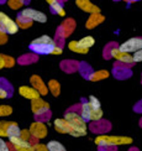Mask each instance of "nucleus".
<instances>
[{
    "label": "nucleus",
    "instance_id": "obj_1",
    "mask_svg": "<svg viewBox=\"0 0 142 151\" xmlns=\"http://www.w3.org/2000/svg\"><path fill=\"white\" fill-rule=\"evenodd\" d=\"M64 119L71 124L72 131L69 133L73 137H82L88 133V124L83 119V116L76 111H67L64 114Z\"/></svg>",
    "mask_w": 142,
    "mask_h": 151
},
{
    "label": "nucleus",
    "instance_id": "obj_2",
    "mask_svg": "<svg viewBox=\"0 0 142 151\" xmlns=\"http://www.w3.org/2000/svg\"><path fill=\"white\" fill-rule=\"evenodd\" d=\"M56 45L57 43L54 42L52 37L42 35L30 43V50L37 55H52V51Z\"/></svg>",
    "mask_w": 142,
    "mask_h": 151
},
{
    "label": "nucleus",
    "instance_id": "obj_3",
    "mask_svg": "<svg viewBox=\"0 0 142 151\" xmlns=\"http://www.w3.org/2000/svg\"><path fill=\"white\" fill-rule=\"evenodd\" d=\"M132 139L127 136H109V135H99L95 137V145L99 147H110V146H121L132 144Z\"/></svg>",
    "mask_w": 142,
    "mask_h": 151
},
{
    "label": "nucleus",
    "instance_id": "obj_4",
    "mask_svg": "<svg viewBox=\"0 0 142 151\" xmlns=\"http://www.w3.org/2000/svg\"><path fill=\"white\" fill-rule=\"evenodd\" d=\"M0 31L6 35H15L19 31L16 21H14L3 11H0Z\"/></svg>",
    "mask_w": 142,
    "mask_h": 151
},
{
    "label": "nucleus",
    "instance_id": "obj_5",
    "mask_svg": "<svg viewBox=\"0 0 142 151\" xmlns=\"http://www.w3.org/2000/svg\"><path fill=\"white\" fill-rule=\"evenodd\" d=\"M117 48H119L120 52L133 53L135 51L142 48V37H132V39H128L123 43H121Z\"/></svg>",
    "mask_w": 142,
    "mask_h": 151
},
{
    "label": "nucleus",
    "instance_id": "obj_6",
    "mask_svg": "<svg viewBox=\"0 0 142 151\" xmlns=\"http://www.w3.org/2000/svg\"><path fill=\"white\" fill-rule=\"evenodd\" d=\"M20 14L25 17L30 19L31 21H36V22H40V24H45L47 22V15L45 14V12L42 11H39L36 9H32V8H26L24 9Z\"/></svg>",
    "mask_w": 142,
    "mask_h": 151
},
{
    "label": "nucleus",
    "instance_id": "obj_7",
    "mask_svg": "<svg viewBox=\"0 0 142 151\" xmlns=\"http://www.w3.org/2000/svg\"><path fill=\"white\" fill-rule=\"evenodd\" d=\"M30 133L32 135V137H35L37 140L45 139L47 136V133H48L47 125L43 122H34L30 125Z\"/></svg>",
    "mask_w": 142,
    "mask_h": 151
},
{
    "label": "nucleus",
    "instance_id": "obj_8",
    "mask_svg": "<svg viewBox=\"0 0 142 151\" xmlns=\"http://www.w3.org/2000/svg\"><path fill=\"white\" fill-rule=\"evenodd\" d=\"M31 110H32L35 115H42L49 111V104L41 97L37 99H32L31 100Z\"/></svg>",
    "mask_w": 142,
    "mask_h": 151
},
{
    "label": "nucleus",
    "instance_id": "obj_9",
    "mask_svg": "<svg viewBox=\"0 0 142 151\" xmlns=\"http://www.w3.org/2000/svg\"><path fill=\"white\" fill-rule=\"evenodd\" d=\"M9 140H10V144L12 145V147H14L16 151H31L32 150V142L24 140L20 136L10 137Z\"/></svg>",
    "mask_w": 142,
    "mask_h": 151
},
{
    "label": "nucleus",
    "instance_id": "obj_10",
    "mask_svg": "<svg viewBox=\"0 0 142 151\" xmlns=\"http://www.w3.org/2000/svg\"><path fill=\"white\" fill-rule=\"evenodd\" d=\"M30 83H31V86H32L37 92H39V93L41 94V96H46V94H48V88H47V84L42 81V78L40 77V76L34 74L32 77L30 78Z\"/></svg>",
    "mask_w": 142,
    "mask_h": 151
},
{
    "label": "nucleus",
    "instance_id": "obj_11",
    "mask_svg": "<svg viewBox=\"0 0 142 151\" xmlns=\"http://www.w3.org/2000/svg\"><path fill=\"white\" fill-rule=\"evenodd\" d=\"M19 94L21 97H24L25 99H29V100H32V99H37L41 97V94L37 92L32 86H21L19 87Z\"/></svg>",
    "mask_w": 142,
    "mask_h": 151
},
{
    "label": "nucleus",
    "instance_id": "obj_12",
    "mask_svg": "<svg viewBox=\"0 0 142 151\" xmlns=\"http://www.w3.org/2000/svg\"><path fill=\"white\" fill-rule=\"evenodd\" d=\"M53 127H54V130L57 131V133H59V134H69L71 131H72L71 124L68 123L64 118H57V119H54Z\"/></svg>",
    "mask_w": 142,
    "mask_h": 151
},
{
    "label": "nucleus",
    "instance_id": "obj_13",
    "mask_svg": "<svg viewBox=\"0 0 142 151\" xmlns=\"http://www.w3.org/2000/svg\"><path fill=\"white\" fill-rule=\"evenodd\" d=\"M111 57H114L115 60H117L119 62H121V63H125V65L133 63L132 55L131 53H126V52H120L117 47L111 50Z\"/></svg>",
    "mask_w": 142,
    "mask_h": 151
},
{
    "label": "nucleus",
    "instance_id": "obj_14",
    "mask_svg": "<svg viewBox=\"0 0 142 151\" xmlns=\"http://www.w3.org/2000/svg\"><path fill=\"white\" fill-rule=\"evenodd\" d=\"M76 4L79 9H82L85 12L89 14H95V12H100V9L96 5L93 4L90 0H76Z\"/></svg>",
    "mask_w": 142,
    "mask_h": 151
},
{
    "label": "nucleus",
    "instance_id": "obj_15",
    "mask_svg": "<svg viewBox=\"0 0 142 151\" xmlns=\"http://www.w3.org/2000/svg\"><path fill=\"white\" fill-rule=\"evenodd\" d=\"M105 20V17L100 14V12H95V14H91L89 16V19L86 20L85 27L86 29H94L95 26H98L99 24H101Z\"/></svg>",
    "mask_w": 142,
    "mask_h": 151
},
{
    "label": "nucleus",
    "instance_id": "obj_16",
    "mask_svg": "<svg viewBox=\"0 0 142 151\" xmlns=\"http://www.w3.org/2000/svg\"><path fill=\"white\" fill-rule=\"evenodd\" d=\"M47 88H48V92L51 93L53 97H58L61 94V84L58 83V81L51 79L47 83Z\"/></svg>",
    "mask_w": 142,
    "mask_h": 151
},
{
    "label": "nucleus",
    "instance_id": "obj_17",
    "mask_svg": "<svg viewBox=\"0 0 142 151\" xmlns=\"http://www.w3.org/2000/svg\"><path fill=\"white\" fill-rule=\"evenodd\" d=\"M20 131L21 129L19 128L17 123L15 122H9L8 124V130H6V133H8V137H14V136H20Z\"/></svg>",
    "mask_w": 142,
    "mask_h": 151
},
{
    "label": "nucleus",
    "instance_id": "obj_18",
    "mask_svg": "<svg viewBox=\"0 0 142 151\" xmlns=\"http://www.w3.org/2000/svg\"><path fill=\"white\" fill-rule=\"evenodd\" d=\"M68 48H69V51L74 52V53H80V55H86L88 53V50H84L82 46L79 45L78 41H69L68 43Z\"/></svg>",
    "mask_w": 142,
    "mask_h": 151
},
{
    "label": "nucleus",
    "instance_id": "obj_19",
    "mask_svg": "<svg viewBox=\"0 0 142 151\" xmlns=\"http://www.w3.org/2000/svg\"><path fill=\"white\" fill-rule=\"evenodd\" d=\"M78 42L84 50H88L89 51V48H91L93 46L95 45V39L93 36H84L83 39H80Z\"/></svg>",
    "mask_w": 142,
    "mask_h": 151
},
{
    "label": "nucleus",
    "instance_id": "obj_20",
    "mask_svg": "<svg viewBox=\"0 0 142 151\" xmlns=\"http://www.w3.org/2000/svg\"><path fill=\"white\" fill-rule=\"evenodd\" d=\"M109 71L106 70H100V71H96V72H93L90 76H89V79L93 81V82H96V81H101V79H105L109 77Z\"/></svg>",
    "mask_w": 142,
    "mask_h": 151
},
{
    "label": "nucleus",
    "instance_id": "obj_21",
    "mask_svg": "<svg viewBox=\"0 0 142 151\" xmlns=\"http://www.w3.org/2000/svg\"><path fill=\"white\" fill-rule=\"evenodd\" d=\"M90 108L91 106H90L89 102H84L80 105V115L83 116V119L86 123L90 122Z\"/></svg>",
    "mask_w": 142,
    "mask_h": 151
},
{
    "label": "nucleus",
    "instance_id": "obj_22",
    "mask_svg": "<svg viewBox=\"0 0 142 151\" xmlns=\"http://www.w3.org/2000/svg\"><path fill=\"white\" fill-rule=\"evenodd\" d=\"M16 24H17V26H19V27H21V29H27V27H31V26H32V21H31L30 19H27V17L22 16L21 14H19V15H17Z\"/></svg>",
    "mask_w": 142,
    "mask_h": 151
},
{
    "label": "nucleus",
    "instance_id": "obj_23",
    "mask_svg": "<svg viewBox=\"0 0 142 151\" xmlns=\"http://www.w3.org/2000/svg\"><path fill=\"white\" fill-rule=\"evenodd\" d=\"M103 115H104V113H103L101 106H100V108H94V106H91V108H90V122L100 120V119L103 118Z\"/></svg>",
    "mask_w": 142,
    "mask_h": 151
},
{
    "label": "nucleus",
    "instance_id": "obj_24",
    "mask_svg": "<svg viewBox=\"0 0 142 151\" xmlns=\"http://www.w3.org/2000/svg\"><path fill=\"white\" fill-rule=\"evenodd\" d=\"M47 149L48 151H66V147L57 140H51L47 142Z\"/></svg>",
    "mask_w": 142,
    "mask_h": 151
},
{
    "label": "nucleus",
    "instance_id": "obj_25",
    "mask_svg": "<svg viewBox=\"0 0 142 151\" xmlns=\"http://www.w3.org/2000/svg\"><path fill=\"white\" fill-rule=\"evenodd\" d=\"M49 6H51V10L54 12V14H57L59 16H64L66 15V10L63 8V5H62L58 0H57V1H54L53 4H51Z\"/></svg>",
    "mask_w": 142,
    "mask_h": 151
},
{
    "label": "nucleus",
    "instance_id": "obj_26",
    "mask_svg": "<svg viewBox=\"0 0 142 151\" xmlns=\"http://www.w3.org/2000/svg\"><path fill=\"white\" fill-rule=\"evenodd\" d=\"M8 5L10 9L17 10L24 5V0H8Z\"/></svg>",
    "mask_w": 142,
    "mask_h": 151
},
{
    "label": "nucleus",
    "instance_id": "obj_27",
    "mask_svg": "<svg viewBox=\"0 0 142 151\" xmlns=\"http://www.w3.org/2000/svg\"><path fill=\"white\" fill-rule=\"evenodd\" d=\"M12 114V108L10 105H0V116H9Z\"/></svg>",
    "mask_w": 142,
    "mask_h": 151
},
{
    "label": "nucleus",
    "instance_id": "obj_28",
    "mask_svg": "<svg viewBox=\"0 0 142 151\" xmlns=\"http://www.w3.org/2000/svg\"><path fill=\"white\" fill-rule=\"evenodd\" d=\"M3 58H4V63H5V67L6 68H11L15 66V58L11 57V56H6V55H3Z\"/></svg>",
    "mask_w": 142,
    "mask_h": 151
},
{
    "label": "nucleus",
    "instance_id": "obj_29",
    "mask_svg": "<svg viewBox=\"0 0 142 151\" xmlns=\"http://www.w3.org/2000/svg\"><path fill=\"white\" fill-rule=\"evenodd\" d=\"M8 124L9 122H0V137H8Z\"/></svg>",
    "mask_w": 142,
    "mask_h": 151
},
{
    "label": "nucleus",
    "instance_id": "obj_30",
    "mask_svg": "<svg viewBox=\"0 0 142 151\" xmlns=\"http://www.w3.org/2000/svg\"><path fill=\"white\" fill-rule=\"evenodd\" d=\"M132 60H133V63H138V62H142V48L137 50L132 53Z\"/></svg>",
    "mask_w": 142,
    "mask_h": 151
},
{
    "label": "nucleus",
    "instance_id": "obj_31",
    "mask_svg": "<svg viewBox=\"0 0 142 151\" xmlns=\"http://www.w3.org/2000/svg\"><path fill=\"white\" fill-rule=\"evenodd\" d=\"M20 137H21V139H24V140L30 141L31 137H32V135H31V133H30V129H22L20 131Z\"/></svg>",
    "mask_w": 142,
    "mask_h": 151
},
{
    "label": "nucleus",
    "instance_id": "obj_32",
    "mask_svg": "<svg viewBox=\"0 0 142 151\" xmlns=\"http://www.w3.org/2000/svg\"><path fill=\"white\" fill-rule=\"evenodd\" d=\"M88 102H89V104H90L91 106H94V108H100V106H101L100 100H99L96 97H94V96H90Z\"/></svg>",
    "mask_w": 142,
    "mask_h": 151
},
{
    "label": "nucleus",
    "instance_id": "obj_33",
    "mask_svg": "<svg viewBox=\"0 0 142 151\" xmlns=\"http://www.w3.org/2000/svg\"><path fill=\"white\" fill-rule=\"evenodd\" d=\"M31 151H48L47 145L43 144H32V150Z\"/></svg>",
    "mask_w": 142,
    "mask_h": 151
},
{
    "label": "nucleus",
    "instance_id": "obj_34",
    "mask_svg": "<svg viewBox=\"0 0 142 151\" xmlns=\"http://www.w3.org/2000/svg\"><path fill=\"white\" fill-rule=\"evenodd\" d=\"M0 151H10L8 142L4 141V140L1 139V137H0Z\"/></svg>",
    "mask_w": 142,
    "mask_h": 151
},
{
    "label": "nucleus",
    "instance_id": "obj_35",
    "mask_svg": "<svg viewBox=\"0 0 142 151\" xmlns=\"http://www.w3.org/2000/svg\"><path fill=\"white\" fill-rule=\"evenodd\" d=\"M9 94L11 96V93H9L8 91L5 89V88H3L1 86H0V99H5V98H8V97H9Z\"/></svg>",
    "mask_w": 142,
    "mask_h": 151
},
{
    "label": "nucleus",
    "instance_id": "obj_36",
    "mask_svg": "<svg viewBox=\"0 0 142 151\" xmlns=\"http://www.w3.org/2000/svg\"><path fill=\"white\" fill-rule=\"evenodd\" d=\"M63 53V50H62V47H59L58 45H56L53 51H52V55H62Z\"/></svg>",
    "mask_w": 142,
    "mask_h": 151
},
{
    "label": "nucleus",
    "instance_id": "obj_37",
    "mask_svg": "<svg viewBox=\"0 0 142 151\" xmlns=\"http://www.w3.org/2000/svg\"><path fill=\"white\" fill-rule=\"evenodd\" d=\"M5 42H6V34L0 31V45H4Z\"/></svg>",
    "mask_w": 142,
    "mask_h": 151
},
{
    "label": "nucleus",
    "instance_id": "obj_38",
    "mask_svg": "<svg viewBox=\"0 0 142 151\" xmlns=\"http://www.w3.org/2000/svg\"><path fill=\"white\" fill-rule=\"evenodd\" d=\"M5 67V63H4V58H3V55H0V70Z\"/></svg>",
    "mask_w": 142,
    "mask_h": 151
},
{
    "label": "nucleus",
    "instance_id": "obj_39",
    "mask_svg": "<svg viewBox=\"0 0 142 151\" xmlns=\"http://www.w3.org/2000/svg\"><path fill=\"white\" fill-rule=\"evenodd\" d=\"M46 1H47V3L49 4V5H51V4H53L54 1H57V0H46Z\"/></svg>",
    "mask_w": 142,
    "mask_h": 151
},
{
    "label": "nucleus",
    "instance_id": "obj_40",
    "mask_svg": "<svg viewBox=\"0 0 142 151\" xmlns=\"http://www.w3.org/2000/svg\"><path fill=\"white\" fill-rule=\"evenodd\" d=\"M66 151H67V150H66Z\"/></svg>",
    "mask_w": 142,
    "mask_h": 151
}]
</instances>
